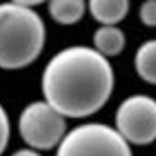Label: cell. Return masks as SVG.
I'll list each match as a JSON object with an SVG mask.
<instances>
[{
    "mask_svg": "<svg viewBox=\"0 0 156 156\" xmlns=\"http://www.w3.org/2000/svg\"><path fill=\"white\" fill-rule=\"evenodd\" d=\"M47 103L65 117H86L109 100L114 70L106 56L88 46L61 49L46 65L41 79Z\"/></svg>",
    "mask_w": 156,
    "mask_h": 156,
    "instance_id": "obj_1",
    "label": "cell"
},
{
    "mask_svg": "<svg viewBox=\"0 0 156 156\" xmlns=\"http://www.w3.org/2000/svg\"><path fill=\"white\" fill-rule=\"evenodd\" d=\"M45 40V23L33 8L16 1L0 4V68L20 69L31 65Z\"/></svg>",
    "mask_w": 156,
    "mask_h": 156,
    "instance_id": "obj_2",
    "label": "cell"
},
{
    "mask_svg": "<svg viewBox=\"0 0 156 156\" xmlns=\"http://www.w3.org/2000/svg\"><path fill=\"white\" fill-rule=\"evenodd\" d=\"M56 156H133L129 143L115 128L105 123H85L65 135Z\"/></svg>",
    "mask_w": 156,
    "mask_h": 156,
    "instance_id": "obj_3",
    "label": "cell"
},
{
    "mask_svg": "<svg viewBox=\"0 0 156 156\" xmlns=\"http://www.w3.org/2000/svg\"><path fill=\"white\" fill-rule=\"evenodd\" d=\"M19 132L31 149L48 150L63 140L66 120L46 101L32 102L20 114Z\"/></svg>",
    "mask_w": 156,
    "mask_h": 156,
    "instance_id": "obj_4",
    "label": "cell"
},
{
    "mask_svg": "<svg viewBox=\"0 0 156 156\" xmlns=\"http://www.w3.org/2000/svg\"><path fill=\"white\" fill-rule=\"evenodd\" d=\"M119 134L128 143L149 144L156 140V100L135 94L121 102L115 114Z\"/></svg>",
    "mask_w": 156,
    "mask_h": 156,
    "instance_id": "obj_5",
    "label": "cell"
},
{
    "mask_svg": "<svg viewBox=\"0 0 156 156\" xmlns=\"http://www.w3.org/2000/svg\"><path fill=\"white\" fill-rule=\"evenodd\" d=\"M90 14L102 26H115L129 11L127 0H92L88 4Z\"/></svg>",
    "mask_w": 156,
    "mask_h": 156,
    "instance_id": "obj_6",
    "label": "cell"
},
{
    "mask_svg": "<svg viewBox=\"0 0 156 156\" xmlns=\"http://www.w3.org/2000/svg\"><path fill=\"white\" fill-rule=\"evenodd\" d=\"M95 49L103 56H115L120 54L126 45V35L116 26H101L93 37Z\"/></svg>",
    "mask_w": 156,
    "mask_h": 156,
    "instance_id": "obj_7",
    "label": "cell"
},
{
    "mask_svg": "<svg viewBox=\"0 0 156 156\" xmlns=\"http://www.w3.org/2000/svg\"><path fill=\"white\" fill-rule=\"evenodd\" d=\"M134 62L139 76L156 85V40H148L137 48Z\"/></svg>",
    "mask_w": 156,
    "mask_h": 156,
    "instance_id": "obj_8",
    "label": "cell"
},
{
    "mask_svg": "<svg viewBox=\"0 0 156 156\" xmlns=\"http://www.w3.org/2000/svg\"><path fill=\"white\" fill-rule=\"evenodd\" d=\"M52 19L61 25H73L80 21L86 11L82 0H54L48 5Z\"/></svg>",
    "mask_w": 156,
    "mask_h": 156,
    "instance_id": "obj_9",
    "label": "cell"
},
{
    "mask_svg": "<svg viewBox=\"0 0 156 156\" xmlns=\"http://www.w3.org/2000/svg\"><path fill=\"white\" fill-rule=\"evenodd\" d=\"M141 21L148 27H156V0H149L141 5Z\"/></svg>",
    "mask_w": 156,
    "mask_h": 156,
    "instance_id": "obj_10",
    "label": "cell"
},
{
    "mask_svg": "<svg viewBox=\"0 0 156 156\" xmlns=\"http://www.w3.org/2000/svg\"><path fill=\"white\" fill-rule=\"evenodd\" d=\"M9 119L6 110L0 105V155L7 147L9 140Z\"/></svg>",
    "mask_w": 156,
    "mask_h": 156,
    "instance_id": "obj_11",
    "label": "cell"
},
{
    "mask_svg": "<svg viewBox=\"0 0 156 156\" xmlns=\"http://www.w3.org/2000/svg\"><path fill=\"white\" fill-rule=\"evenodd\" d=\"M11 156H41V155H40L37 150H34V149L23 148V149H19V150L14 151Z\"/></svg>",
    "mask_w": 156,
    "mask_h": 156,
    "instance_id": "obj_12",
    "label": "cell"
}]
</instances>
